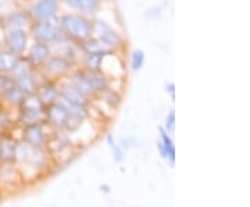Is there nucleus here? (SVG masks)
<instances>
[{"label": "nucleus", "mask_w": 250, "mask_h": 207, "mask_svg": "<svg viewBox=\"0 0 250 207\" xmlns=\"http://www.w3.org/2000/svg\"><path fill=\"white\" fill-rule=\"evenodd\" d=\"M1 129H3V128H0V131H1Z\"/></svg>", "instance_id": "27"}, {"label": "nucleus", "mask_w": 250, "mask_h": 207, "mask_svg": "<svg viewBox=\"0 0 250 207\" xmlns=\"http://www.w3.org/2000/svg\"><path fill=\"white\" fill-rule=\"evenodd\" d=\"M25 96L27 95L20 89L17 85H14V83L3 90V98H4V100L9 104H13V106H21L24 99H25Z\"/></svg>", "instance_id": "17"}, {"label": "nucleus", "mask_w": 250, "mask_h": 207, "mask_svg": "<svg viewBox=\"0 0 250 207\" xmlns=\"http://www.w3.org/2000/svg\"><path fill=\"white\" fill-rule=\"evenodd\" d=\"M65 3L71 9L86 13V14L95 13L99 6V0H65Z\"/></svg>", "instance_id": "18"}, {"label": "nucleus", "mask_w": 250, "mask_h": 207, "mask_svg": "<svg viewBox=\"0 0 250 207\" xmlns=\"http://www.w3.org/2000/svg\"><path fill=\"white\" fill-rule=\"evenodd\" d=\"M46 118V106L35 95H27L21 104V120L25 124L41 123Z\"/></svg>", "instance_id": "4"}, {"label": "nucleus", "mask_w": 250, "mask_h": 207, "mask_svg": "<svg viewBox=\"0 0 250 207\" xmlns=\"http://www.w3.org/2000/svg\"><path fill=\"white\" fill-rule=\"evenodd\" d=\"M159 132H160V141L157 142L159 153H160L163 159H167L171 166H174L175 164V145H174V141H172L170 134L163 126L159 128Z\"/></svg>", "instance_id": "9"}, {"label": "nucleus", "mask_w": 250, "mask_h": 207, "mask_svg": "<svg viewBox=\"0 0 250 207\" xmlns=\"http://www.w3.org/2000/svg\"><path fill=\"white\" fill-rule=\"evenodd\" d=\"M24 142L35 147H42L45 149L47 138H46L45 131L41 125V123H34V124H27L24 128Z\"/></svg>", "instance_id": "8"}, {"label": "nucleus", "mask_w": 250, "mask_h": 207, "mask_svg": "<svg viewBox=\"0 0 250 207\" xmlns=\"http://www.w3.org/2000/svg\"><path fill=\"white\" fill-rule=\"evenodd\" d=\"M17 160L22 162L29 168H43L47 162V156H46L45 149L42 147H35L31 145L24 144L18 145L17 149Z\"/></svg>", "instance_id": "3"}, {"label": "nucleus", "mask_w": 250, "mask_h": 207, "mask_svg": "<svg viewBox=\"0 0 250 207\" xmlns=\"http://www.w3.org/2000/svg\"><path fill=\"white\" fill-rule=\"evenodd\" d=\"M38 98L47 107V106L53 104V103H56L59 100V98H60V89L56 86V83H53V82H47L39 89Z\"/></svg>", "instance_id": "14"}, {"label": "nucleus", "mask_w": 250, "mask_h": 207, "mask_svg": "<svg viewBox=\"0 0 250 207\" xmlns=\"http://www.w3.org/2000/svg\"><path fill=\"white\" fill-rule=\"evenodd\" d=\"M96 28H99V35H100V41L103 43L108 46H116L120 43V36L117 32H114L110 27H107L103 21H98Z\"/></svg>", "instance_id": "16"}, {"label": "nucleus", "mask_w": 250, "mask_h": 207, "mask_svg": "<svg viewBox=\"0 0 250 207\" xmlns=\"http://www.w3.org/2000/svg\"><path fill=\"white\" fill-rule=\"evenodd\" d=\"M175 85H174V82H171V83H168V85H167V92H168V93H171V98H172V99H175Z\"/></svg>", "instance_id": "26"}, {"label": "nucleus", "mask_w": 250, "mask_h": 207, "mask_svg": "<svg viewBox=\"0 0 250 207\" xmlns=\"http://www.w3.org/2000/svg\"><path fill=\"white\" fill-rule=\"evenodd\" d=\"M145 52L141 50V49H136L132 52V56H131V68L132 71H139L142 70L143 64H145Z\"/></svg>", "instance_id": "22"}, {"label": "nucleus", "mask_w": 250, "mask_h": 207, "mask_svg": "<svg viewBox=\"0 0 250 207\" xmlns=\"http://www.w3.org/2000/svg\"><path fill=\"white\" fill-rule=\"evenodd\" d=\"M50 57V47L47 43L43 42H36L35 45L31 47L29 52V62L34 65H41L43 64Z\"/></svg>", "instance_id": "15"}, {"label": "nucleus", "mask_w": 250, "mask_h": 207, "mask_svg": "<svg viewBox=\"0 0 250 207\" xmlns=\"http://www.w3.org/2000/svg\"><path fill=\"white\" fill-rule=\"evenodd\" d=\"M164 129H166L168 134H172V132H174V129H175V111H174V110H171L170 114L166 118Z\"/></svg>", "instance_id": "23"}, {"label": "nucleus", "mask_w": 250, "mask_h": 207, "mask_svg": "<svg viewBox=\"0 0 250 207\" xmlns=\"http://www.w3.org/2000/svg\"><path fill=\"white\" fill-rule=\"evenodd\" d=\"M28 43V36L24 29H11L6 35V46L10 53L20 56L24 53Z\"/></svg>", "instance_id": "7"}, {"label": "nucleus", "mask_w": 250, "mask_h": 207, "mask_svg": "<svg viewBox=\"0 0 250 207\" xmlns=\"http://www.w3.org/2000/svg\"><path fill=\"white\" fill-rule=\"evenodd\" d=\"M46 120L50 125L60 128V129L67 128L70 131H74L81 124V121L70 117V114H68L65 106L62 104V102H56V103L46 107Z\"/></svg>", "instance_id": "2"}, {"label": "nucleus", "mask_w": 250, "mask_h": 207, "mask_svg": "<svg viewBox=\"0 0 250 207\" xmlns=\"http://www.w3.org/2000/svg\"><path fill=\"white\" fill-rule=\"evenodd\" d=\"M111 152H113V159L116 163H121L123 159H124V152H123V147H120L118 145L114 142V144L110 146Z\"/></svg>", "instance_id": "24"}, {"label": "nucleus", "mask_w": 250, "mask_h": 207, "mask_svg": "<svg viewBox=\"0 0 250 207\" xmlns=\"http://www.w3.org/2000/svg\"><path fill=\"white\" fill-rule=\"evenodd\" d=\"M9 123V117H7V114L4 113V111H0V128H3V126L6 125Z\"/></svg>", "instance_id": "25"}, {"label": "nucleus", "mask_w": 250, "mask_h": 207, "mask_svg": "<svg viewBox=\"0 0 250 207\" xmlns=\"http://www.w3.org/2000/svg\"><path fill=\"white\" fill-rule=\"evenodd\" d=\"M71 85H74L78 92H80L82 96H85L86 99H89L90 96H93L96 92L93 90L92 88V85H90L89 78H88V75H86V71H78L75 72L74 75H72V80H71Z\"/></svg>", "instance_id": "13"}, {"label": "nucleus", "mask_w": 250, "mask_h": 207, "mask_svg": "<svg viewBox=\"0 0 250 207\" xmlns=\"http://www.w3.org/2000/svg\"><path fill=\"white\" fill-rule=\"evenodd\" d=\"M102 60H103V52H99V50L90 52V53L86 56V67H88L89 70L98 71Z\"/></svg>", "instance_id": "21"}, {"label": "nucleus", "mask_w": 250, "mask_h": 207, "mask_svg": "<svg viewBox=\"0 0 250 207\" xmlns=\"http://www.w3.org/2000/svg\"><path fill=\"white\" fill-rule=\"evenodd\" d=\"M59 9L57 0H39L31 7V16L38 21H49Z\"/></svg>", "instance_id": "6"}, {"label": "nucleus", "mask_w": 250, "mask_h": 207, "mask_svg": "<svg viewBox=\"0 0 250 207\" xmlns=\"http://www.w3.org/2000/svg\"><path fill=\"white\" fill-rule=\"evenodd\" d=\"M60 98H62V102L64 103H68V104H72V106H81V107H88V99L85 96H82L78 89L71 85V83H67L62 86L60 89Z\"/></svg>", "instance_id": "11"}, {"label": "nucleus", "mask_w": 250, "mask_h": 207, "mask_svg": "<svg viewBox=\"0 0 250 207\" xmlns=\"http://www.w3.org/2000/svg\"><path fill=\"white\" fill-rule=\"evenodd\" d=\"M17 63L18 56L16 54L10 53V52L0 53V72H11Z\"/></svg>", "instance_id": "19"}, {"label": "nucleus", "mask_w": 250, "mask_h": 207, "mask_svg": "<svg viewBox=\"0 0 250 207\" xmlns=\"http://www.w3.org/2000/svg\"><path fill=\"white\" fill-rule=\"evenodd\" d=\"M18 144L9 135L0 136V163L11 164L17 160Z\"/></svg>", "instance_id": "10"}, {"label": "nucleus", "mask_w": 250, "mask_h": 207, "mask_svg": "<svg viewBox=\"0 0 250 207\" xmlns=\"http://www.w3.org/2000/svg\"><path fill=\"white\" fill-rule=\"evenodd\" d=\"M32 34L38 39V42L53 43L62 41V34L49 21H38L32 25Z\"/></svg>", "instance_id": "5"}, {"label": "nucleus", "mask_w": 250, "mask_h": 207, "mask_svg": "<svg viewBox=\"0 0 250 207\" xmlns=\"http://www.w3.org/2000/svg\"><path fill=\"white\" fill-rule=\"evenodd\" d=\"M7 24L13 29H22L28 24V17L24 11H14L7 17Z\"/></svg>", "instance_id": "20"}, {"label": "nucleus", "mask_w": 250, "mask_h": 207, "mask_svg": "<svg viewBox=\"0 0 250 207\" xmlns=\"http://www.w3.org/2000/svg\"><path fill=\"white\" fill-rule=\"evenodd\" d=\"M60 25L65 35L75 41L83 42L92 35V24L82 16L78 14H65L60 20Z\"/></svg>", "instance_id": "1"}, {"label": "nucleus", "mask_w": 250, "mask_h": 207, "mask_svg": "<svg viewBox=\"0 0 250 207\" xmlns=\"http://www.w3.org/2000/svg\"><path fill=\"white\" fill-rule=\"evenodd\" d=\"M43 64H45V71L53 77H60L65 74L71 65L70 62L62 56H50Z\"/></svg>", "instance_id": "12"}]
</instances>
